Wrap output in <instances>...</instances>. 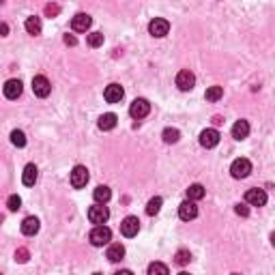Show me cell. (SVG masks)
Wrapping results in <instances>:
<instances>
[{"label": "cell", "instance_id": "obj_4", "mask_svg": "<svg viewBox=\"0 0 275 275\" xmlns=\"http://www.w3.org/2000/svg\"><path fill=\"white\" fill-rule=\"evenodd\" d=\"M32 93L37 97H41V99H45V97L52 93L50 80H47L45 75H35V78H32Z\"/></svg>", "mask_w": 275, "mask_h": 275}, {"label": "cell", "instance_id": "obj_19", "mask_svg": "<svg viewBox=\"0 0 275 275\" xmlns=\"http://www.w3.org/2000/svg\"><path fill=\"white\" fill-rule=\"evenodd\" d=\"M107 260L110 262H121L123 258H125V247H123L121 243H112L110 247H107Z\"/></svg>", "mask_w": 275, "mask_h": 275}, {"label": "cell", "instance_id": "obj_29", "mask_svg": "<svg viewBox=\"0 0 275 275\" xmlns=\"http://www.w3.org/2000/svg\"><path fill=\"white\" fill-rule=\"evenodd\" d=\"M190 260H191V254H190V252H187V250H179V252H176L174 262H176V265H179V267H185Z\"/></svg>", "mask_w": 275, "mask_h": 275}, {"label": "cell", "instance_id": "obj_8", "mask_svg": "<svg viewBox=\"0 0 275 275\" xmlns=\"http://www.w3.org/2000/svg\"><path fill=\"white\" fill-rule=\"evenodd\" d=\"M168 30H170V24H168V20H164V18H155L148 24V32L153 37H157V39H161V37L168 35Z\"/></svg>", "mask_w": 275, "mask_h": 275}, {"label": "cell", "instance_id": "obj_7", "mask_svg": "<svg viewBox=\"0 0 275 275\" xmlns=\"http://www.w3.org/2000/svg\"><path fill=\"white\" fill-rule=\"evenodd\" d=\"M179 217L183 219V222H191V219H196V217H198L196 200H190V198H187L185 202H181V207H179Z\"/></svg>", "mask_w": 275, "mask_h": 275}, {"label": "cell", "instance_id": "obj_22", "mask_svg": "<svg viewBox=\"0 0 275 275\" xmlns=\"http://www.w3.org/2000/svg\"><path fill=\"white\" fill-rule=\"evenodd\" d=\"M93 198H95V202H107L112 198V191H110V187L107 185H99V187H95V191H93Z\"/></svg>", "mask_w": 275, "mask_h": 275}, {"label": "cell", "instance_id": "obj_16", "mask_svg": "<svg viewBox=\"0 0 275 275\" xmlns=\"http://www.w3.org/2000/svg\"><path fill=\"white\" fill-rule=\"evenodd\" d=\"M37 176H39V170H37L35 164H28L24 168V174H21V183H24L26 187H32L37 183Z\"/></svg>", "mask_w": 275, "mask_h": 275}, {"label": "cell", "instance_id": "obj_28", "mask_svg": "<svg viewBox=\"0 0 275 275\" xmlns=\"http://www.w3.org/2000/svg\"><path fill=\"white\" fill-rule=\"evenodd\" d=\"M11 142H13L18 148L26 147V136H24V131H20V129H15V131H11Z\"/></svg>", "mask_w": 275, "mask_h": 275}, {"label": "cell", "instance_id": "obj_10", "mask_svg": "<svg viewBox=\"0 0 275 275\" xmlns=\"http://www.w3.org/2000/svg\"><path fill=\"white\" fill-rule=\"evenodd\" d=\"M138 230H140V219H138V217L129 215V217L123 219V224H121V233H123V236L131 239V236H136V234H138Z\"/></svg>", "mask_w": 275, "mask_h": 275}, {"label": "cell", "instance_id": "obj_23", "mask_svg": "<svg viewBox=\"0 0 275 275\" xmlns=\"http://www.w3.org/2000/svg\"><path fill=\"white\" fill-rule=\"evenodd\" d=\"M161 138H164L166 144H176L181 140V131L179 129H174V127H166L164 133H161Z\"/></svg>", "mask_w": 275, "mask_h": 275}, {"label": "cell", "instance_id": "obj_1", "mask_svg": "<svg viewBox=\"0 0 275 275\" xmlns=\"http://www.w3.org/2000/svg\"><path fill=\"white\" fill-rule=\"evenodd\" d=\"M88 239H90V243H93L95 247H104V245H107V243L112 241V230L106 228L104 224H101V226H95Z\"/></svg>", "mask_w": 275, "mask_h": 275}, {"label": "cell", "instance_id": "obj_3", "mask_svg": "<svg viewBox=\"0 0 275 275\" xmlns=\"http://www.w3.org/2000/svg\"><path fill=\"white\" fill-rule=\"evenodd\" d=\"M107 217H110V211H107V207H106L104 202H97V204H93V207L88 209V219H90V224L101 226V224L107 222Z\"/></svg>", "mask_w": 275, "mask_h": 275}, {"label": "cell", "instance_id": "obj_34", "mask_svg": "<svg viewBox=\"0 0 275 275\" xmlns=\"http://www.w3.org/2000/svg\"><path fill=\"white\" fill-rule=\"evenodd\" d=\"M234 213L236 215H241V217H247V215H250V207H247V204H236L234 207Z\"/></svg>", "mask_w": 275, "mask_h": 275}, {"label": "cell", "instance_id": "obj_24", "mask_svg": "<svg viewBox=\"0 0 275 275\" xmlns=\"http://www.w3.org/2000/svg\"><path fill=\"white\" fill-rule=\"evenodd\" d=\"M204 193L207 191H204V187L200 183H193V185L187 187V198H190V200H202Z\"/></svg>", "mask_w": 275, "mask_h": 275}, {"label": "cell", "instance_id": "obj_20", "mask_svg": "<svg viewBox=\"0 0 275 275\" xmlns=\"http://www.w3.org/2000/svg\"><path fill=\"white\" fill-rule=\"evenodd\" d=\"M116 123H118V116L112 114V112H107V114H104L99 118V123H97V125H99L101 131H110V129L116 127Z\"/></svg>", "mask_w": 275, "mask_h": 275}, {"label": "cell", "instance_id": "obj_17", "mask_svg": "<svg viewBox=\"0 0 275 275\" xmlns=\"http://www.w3.org/2000/svg\"><path fill=\"white\" fill-rule=\"evenodd\" d=\"M247 136H250V123L241 118V121H236L233 125V138L234 140H245Z\"/></svg>", "mask_w": 275, "mask_h": 275}, {"label": "cell", "instance_id": "obj_15", "mask_svg": "<svg viewBox=\"0 0 275 275\" xmlns=\"http://www.w3.org/2000/svg\"><path fill=\"white\" fill-rule=\"evenodd\" d=\"M21 88H24V86H21L20 80H9V82L4 84V97H7V99H18L21 95Z\"/></svg>", "mask_w": 275, "mask_h": 275}, {"label": "cell", "instance_id": "obj_12", "mask_svg": "<svg viewBox=\"0 0 275 275\" xmlns=\"http://www.w3.org/2000/svg\"><path fill=\"white\" fill-rule=\"evenodd\" d=\"M123 97H125V90H123L121 84H110V86H106L104 99L107 101V104H118Z\"/></svg>", "mask_w": 275, "mask_h": 275}, {"label": "cell", "instance_id": "obj_5", "mask_svg": "<svg viewBox=\"0 0 275 275\" xmlns=\"http://www.w3.org/2000/svg\"><path fill=\"white\" fill-rule=\"evenodd\" d=\"M148 112H150V104L147 99H142V97H140V99H133L131 106H129V114H131V118H136V121L148 116Z\"/></svg>", "mask_w": 275, "mask_h": 275}, {"label": "cell", "instance_id": "obj_25", "mask_svg": "<svg viewBox=\"0 0 275 275\" xmlns=\"http://www.w3.org/2000/svg\"><path fill=\"white\" fill-rule=\"evenodd\" d=\"M204 97H207V101H219L224 97V88L222 86H209Z\"/></svg>", "mask_w": 275, "mask_h": 275}, {"label": "cell", "instance_id": "obj_9", "mask_svg": "<svg viewBox=\"0 0 275 275\" xmlns=\"http://www.w3.org/2000/svg\"><path fill=\"white\" fill-rule=\"evenodd\" d=\"M245 202L252 204V207H265V204H267V191L265 190H258V187H254V190H247Z\"/></svg>", "mask_w": 275, "mask_h": 275}, {"label": "cell", "instance_id": "obj_32", "mask_svg": "<svg viewBox=\"0 0 275 275\" xmlns=\"http://www.w3.org/2000/svg\"><path fill=\"white\" fill-rule=\"evenodd\" d=\"M28 250H26V247H20V250L18 252H15V260H18V262H26V260H28Z\"/></svg>", "mask_w": 275, "mask_h": 275}, {"label": "cell", "instance_id": "obj_11", "mask_svg": "<svg viewBox=\"0 0 275 275\" xmlns=\"http://www.w3.org/2000/svg\"><path fill=\"white\" fill-rule=\"evenodd\" d=\"M193 84H196V75H193L190 69H183V71L176 73V86L181 90H191Z\"/></svg>", "mask_w": 275, "mask_h": 275}, {"label": "cell", "instance_id": "obj_30", "mask_svg": "<svg viewBox=\"0 0 275 275\" xmlns=\"http://www.w3.org/2000/svg\"><path fill=\"white\" fill-rule=\"evenodd\" d=\"M86 41H88L90 47H99V45H104V35H101V32H90V35L86 37Z\"/></svg>", "mask_w": 275, "mask_h": 275}, {"label": "cell", "instance_id": "obj_31", "mask_svg": "<svg viewBox=\"0 0 275 275\" xmlns=\"http://www.w3.org/2000/svg\"><path fill=\"white\" fill-rule=\"evenodd\" d=\"M7 207H9V211H18V209L21 207V198L18 196V193H13V196H9Z\"/></svg>", "mask_w": 275, "mask_h": 275}, {"label": "cell", "instance_id": "obj_2", "mask_svg": "<svg viewBox=\"0 0 275 275\" xmlns=\"http://www.w3.org/2000/svg\"><path fill=\"white\" fill-rule=\"evenodd\" d=\"M230 174H233V179H247L252 174V161L245 157L234 159L230 166Z\"/></svg>", "mask_w": 275, "mask_h": 275}, {"label": "cell", "instance_id": "obj_33", "mask_svg": "<svg viewBox=\"0 0 275 275\" xmlns=\"http://www.w3.org/2000/svg\"><path fill=\"white\" fill-rule=\"evenodd\" d=\"M58 13H61V7H58V4H47V7H45V15H47V18H56Z\"/></svg>", "mask_w": 275, "mask_h": 275}, {"label": "cell", "instance_id": "obj_26", "mask_svg": "<svg viewBox=\"0 0 275 275\" xmlns=\"http://www.w3.org/2000/svg\"><path fill=\"white\" fill-rule=\"evenodd\" d=\"M161 204H164V200H161L159 196H155V198H150L148 200V204H147V215H157L159 213V209H161Z\"/></svg>", "mask_w": 275, "mask_h": 275}, {"label": "cell", "instance_id": "obj_36", "mask_svg": "<svg viewBox=\"0 0 275 275\" xmlns=\"http://www.w3.org/2000/svg\"><path fill=\"white\" fill-rule=\"evenodd\" d=\"M271 245L275 247V233H271Z\"/></svg>", "mask_w": 275, "mask_h": 275}, {"label": "cell", "instance_id": "obj_14", "mask_svg": "<svg viewBox=\"0 0 275 275\" xmlns=\"http://www.w3.org/2000/svg\"><path fill=\"white\" fill-rule=\"evenodd\" d=\"M200 144L204 148H213L219 144V131L217 129H204L200 133Z\"/></svg>", "mask_w": 275, "mask_h": 275}, {"label": "cell", "instance_id": "obj_18", "mask_svg": "<svg viewBox=\"0 0 275 275\" xmlns=\"http://www.w3.org/2000/svg\"><path fill=\"white\" fill-rule=\"evenodd\" d=\"M37 233H39V219L37 217H26L24 222H21V234L35 236Z\"/></svg>", "mask_w": 275, "mask_h": 275}, {"label": "cell", "instance_id": "obj_27", "mask_svg": "<svg viewBox=\"0 0 275 275\" xmlns=\"http://www.w3.org/2000/svg\"><path fill=\"white\" fill-rule=\"evenodd\" d=\"M168 267L164 262H150L148 265V275H168Z\"/></svg>", "mask_w": 275, "mask_h": 275}, {"label": "cell", "instance_id": "obj_13", "mask_svg": "<svg viewBox=\"0 0 275 275\" xmlns=\"http://www.w3.org/2000/svg\"><path fill=\"white\" fill-rule=\"evenodd\" d=\"M90 24H93V18L86 13H78V15H73V20H71V28L75 32H86L90 28Z\"/></svg>", "mask_w": 275, "mask_h": 275}, {"label": "cell", "instance_id": "obj_35", "mask_svg": "<svg viewBox=\"0 0 275 275\" xmlns=\"http://www.w3.org/2000/svg\"><path fill=\"white\" fill-rule=\"evenodd\" d=\"M64 43H67V45H75V43H78V39H75V37H71V35H64Z\"/></svg>", "mask_w": 275, "mask_h": 275}, {"label": "cell", "instance_id": "obj_6", "mask_svg": "<svg viewBox=\"0 0 275 275\" xmlns=\"http://www.w3.org/2000/svg\"><path fill=\"white\" fill-rule=\"evenodd\" d=\"M88 179H90V174H88V170H86V166H75V168L71 170V185L75 187V190L86 187Z\"/></svg>", "mask_w": 275, "mask_h": 275}, {"label": "cell", "instance_id": "obj_21", "mask_svg": "<svg viewBox=\"0 0 275 275\" xmlns=\"http://www.w3.org/2000/svg\"><path fill=\"white\" fill-rule=\"evenodd\" d=\"M26 32L28 35H41V20L37 18V15H30V18H26Z\"/></svg>", "mask_w": 275, "mask_h": 275}]
</instances>
